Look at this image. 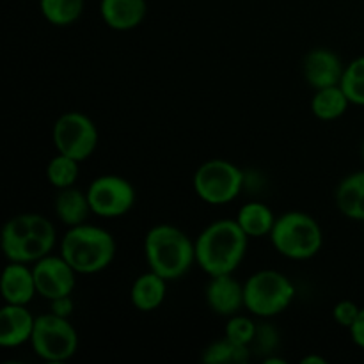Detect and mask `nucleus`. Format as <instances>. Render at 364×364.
Here are the masks:
<instances>
[{"mask_svg": "<svg viewBox=\"0 0 364 364\" xmlns=\"http://www.w3.org/2000/svg\"><path fill=\"white\" fill-rule=\"evenodd\" d=\"M148 269L167 281H178L196 265V240L174 224H156L144 237Z\"/></svg>", "mask_w": 364, "mask_h": 364, "instance_id": "nucleus-2", "label": "nucleus"}, {"mask_svg": "<svg viewBox=\"0 0 364 364\" xmlns=\"http://www.w3.org/2000/svg\"><path fill=\"white\" fill-rule=\"evenodd\" d=\"M340 85L352 105L364 107V55L355 57L354 60L345 64Z\"/></svg>", "mask_w": 364, "mask_h": 364, "instance_id": "nucleus-25", "label": "nucleus"}, {"mask_svg": "<svg viewBox=\"0 0 364 364\" xmlns=\"http://www.w3.org/2000/svg\"><path fill=\"white\" fill-rule=\"evenodd\" d=\"M78 164H80L78 160L63 155V153H57L55 156L50 159L48 166H46V180L57 191L73 187L78 180V173H80Z\"/></svg>", "mask_w": 364, "mask_h": 364, "instance_id": "nucleus-24", "label": "nucleus"}, {"mask_svg": "<svg viewBox=\"0 0 364 364\" xmlns=\"http://www.w3.org/2000/svg\"><path fill=\"white\" fill-rule=\"evenodd\" d=\"M302 364H327V359L320 358V355H306L302 359Z\"/></svg>", "mask_w": 364, "mask_h": 364, "instance_id": "nucleus-31", "label": "nucleus"}, {"mask_svg": "<svg viewBox=\"0 0 364 364\" xmlns=\"http://www.w3.org/2000/svg\"><path fill=\"white\" fill-rule=\"evenodd\" d=\"M192 187L206 205H230L245 188V173L230 160H206L196 169Z\"/></svg>", "mask_w": 364, "mask_h": 364, "instance_id": "nucleus-7", "label": "nucleus"}, {"mask_svg": "<svg viewBox=\"0 0 364 364\" xmlns=\"http://www.w3.org/2000/svg\"><path fill=\"white\" fill-rule=\"evenodd\" d=\"M235 219L249 238H263L269 237L277 217L265 203L249 201L242 205Z\"/></svg>", "mask_w": 364, "mask_h": 364, "instance_id": "nucleus-20", "label": "nucleus"}, {"mask_svg": "<svg viewBox=\"0 0 364 364\" xmlns=\"http://www.w3.org/2000/svg\"><path fill=\"white\" fill-rule=\"evenodd\" d=\"M345 64L334 50L331 48H313L302 59V73L309 87L323 89L331 85H340L343 77Z\"/></svg>", "mask_w": 364, "mask_h": 364, "instance_id": "nucleus-12", "label": "nucleus"}, {"mask_svg": "<svg viewBox=\"0 0 364 364\" xmlns=\"http://www.w3.org/2000/svg\"><path fill=\"white\" fill-rule=\"evenodd\" d=\"M251 358H252L251 348L240 347V345L228 340L226 336H224L223 340H217L213 341V343H210L201 354V361L208 364H226V363L244 364L251 361Z\"/></svg>", "mask_w": 364, "mask_h": 364, "instance_id": "nucleus-23", "label": "nucleus"}, {"mask_svg": "<svg viewBox=\"0 0 364 364\" xmlns=\"http://www.w3.org/2000/svg\"><path fill=\"white\" fill-rule=\"evenodd\" d=\"M116 238L105 228L95 224H78L68 228L60 238L59 255L77 274L92 276L109 269L116 258Z\"/></svg>", "mask_w": 364, "mask_h": 364, "instance_id": "nucleus-3", "label": "nucleus"}, {"mask_svg": "<svg viewBox=\"0 0 364 364\" xmlns=\"http://www.w3.org/2000/svg\"><path fill=\"white\" fill-rule=\"evenodd\" d=\"M53 210L60 223L66 228L78 226V224L87 223L91 215V205H89L87 192L80 191L78 187H68L57 191Z\"/></svg>", "mask_w": 364, "mask_h": 364, "instance_id": "nucleus-19", "label": "nucleus"}, {"mask_svg": "<svg viewBox=\"0 0 364 364\" xmlns=\"http://www.w3.org/2000/svg\"><path fill=\"white\" fill-rule=\"evenodd\" d=\"M359 311H361V306L355 304L354 301H348V299H345V301H340L334 304L333 318L340 327L350 329L352 323H354L355 318H358Z\"/></svg>", "mask_w": 364, "mask_h": 364, "instance_id": "nucleus-28", "label": "nucleus"}, {"mask_svg": "<svg viewBox=\"0 0 364 364\" xmlns=\"http://www.w3.org/2000/svg\"><path fill=\"white\" fill-rule=\"evenodd\" d=\"M50 311L57 316H63V318H70L75 311L73 297L71 295H64V297L50 301Z\"/></svg>", "mask_w": 364, "mask_h": 364, "instance_id": "nucleus-29", "label": "nucleus"}, {"mask_svg": "<svg viewBox=\"0 0 364 364\" xmlns=\"http://www.w3.org/2000/svg\"><path fill=\"white\" fill-rule=\"evenodd\" d=\"M361 156H363V162H364V141H363V146H361Z\"/></svg>", "mask_w": 364, "mask_h": 364, "instance_id": "nucleus-32", "label": "nucleus"}, {"mask_svg": "<svg viewBox=\"0 0 364 364\" xmlns=\"http://www.w3.org/2000/svg\"><path fill=\"white\" fill-rule=\"evenodd\" d=\"M148 14L146 0H102L100 16L103 23L117 32L134 31Z\"/></svg>", "mask_w": 364, "mask_h": 364, "instance_id": "nucleus-15", "label": "nucleus"}, {"mask_svg": "<svg viewBox=\"0 0 364 364\" xmlns=\"http://www.w3.org/2000/svg\"><path fill=\"white\" fill-rule=\"evenodd\" d=\"M32 272H34L36 288L38 295H41L46 301L71 295L77 284V272L71 269L70 263L60 255H46L45 258L32 263Z\"/></svg>", "mask_w": 364, "mask_h": 364, "instance_id": "nucleus-11", "label": "nucleus"}, {"mask_svg": "<svg viewBox=\"0 0 364 364\" xmlns=\"http://www.w3.org/2000/svg\"><path fill=\"white\" fill-rule=\"evenodd\" d=\"M334 203L341 215L364 223V169L348 174L338 183Z\"/></svg>", "mask_w": 364, "mask_h": 364, "instance_id": "nucleus-18", "label": "nucleus"}, {"mask_svg": "<svg viewBox=\"0 0 364 364\" xmlns=\"http://www.w3.org/2000/svg\"><path fill=\"white\" fill-rule=\"evenodd\" d=\"M78 333L70 318L53 315L52 311L36 316L31 347L39 359L46 363H66L77 354Z\"/></svg>", "mask_w": 364, "mask_h": 364, "instance_id": "nucleus-8", "label": "nucleus"}, {"mask_svg": "<svg viewBox=\"0 0 364 364\" xmlns=\"http://www.w3.org/2000/svg\"><path fill=\"white\" fill-rule=\"evenodd\" d=\"M205 299L208 308L215 315L230 318L245 309L244 283L235 279L233 274L210 277L205 290Z\"/></svg>", "mask_w": 364, "mask_h": 364, "instance_id": "nucleus-13", "label": "nucleus"}, {"mask_svg": "<svg viewBox=\"0 0 364 364\" xmlns=\"http://www.w3.org/2000/svg\"><path fill=\"white\" fill-rule=\"evenodd\" d=\"M38 295L34 272L27 263L9 262L2 272V297L6 304L28 306Z\"/></svg>", "mask_w": 364, "mask_h": 364, "instance_id": "nucleus-16", "label": "nucleus"}, {"mask_svg": "<svg viewBox=\"0 0 364 364\" xmlns=\"http://www.w3.org/2000/svg\"><path fill=\"white\" fill-rule=\"evenodd\" d=\"M256 329H258L256 320H252L247 315H242V313H237V315L228 318L226 327H224V336L233 341V343L240 345V347L251 348L252 340L256 336Z\"/></svg>", "mask_w": 364, "mask_h": 364, "instance_id": "nucleus-26", "label": "nucleus"}, {"mask_svg": "<svg viewBox=\"0 0 364 364\" xmlns=\"http://www.w3.org/2000/svg\"><path fill=\"white\" fill-rule=\"evenodd\" d=\"M52 141L57 153L84 162L98 148L100 134L95 121L87 114L70 110L57 117L53 123Z\"/></svg>", "mask_w": 364, "mask_h": 364, "instance_id": "nucleus-9", "label": "nucleus"}, {"mask_svg": "<svg viewBox=\"0 0 364 364\" xmlns=\"http://www.w3.org/2000/svg\"><path fill=\"white\" fill-rule=\"evenodd\" d=\"M269 238L277 255L294 262L315 258L323 245V231L318 220L299 210L277 217Z\"/></svg>", "mask_w": 364, "mask_h": 364, "instance_id": "nucleus-5", "label": "nucleus"}, {"mask_svg": "<svg viewBox=\"0 0 364 364\" xmlns=\"http://www.w3.org/2000/svg\"><path fill=\"white\" fill-rule=\"evenodd\" d=\"M249 237L237 219H217L196 238V265L210 277L233 274L244 262Z\"/></svg>", "mask_w": 364, "mask_h": 364, "instance_id": "nucleus-1", "label": "nucleus"}, {"mask_svg": "<svg viewBox=\"0 0 364 364\" xmlns=\"http://www.w3.org/2000/svg\"><path fill=\"white\" fill-rule=\"evenodd\" d=\"M350 100L347 98L341 85H331V87L316 89L311 98V112L320 121H336L350 107Z\"/></svg>", "mask_w": 364, "mask_h": 364, "instance_id": "nucleus-21", "label": "nucleus"}, {"mask_svg": "<svg viewBox=\"0 0 364 364\" xmlns=\"http://www.w3.org/2000/svg\"><path fill=\"white\" fill-rule=\"evenodd\" d=\"M348 333H350V338L355 347H359L364 352V306L361 308V311H359L355 322L348 329Z\"/></svg>", "mask_w": 364, "mask_h": 364, "instance_id": "nucleus-30", "label": "nucleus"}, {"mask_svg": "<svg viewBox=\"0 0 364 364\" xmlns=\"http://www.w3.org/2000/svg\"><path fill=\"white\" fill-rule=\"evenodd\" d=\"M36 316L27 306L4 304L0 309V347L16 348L31 343Z\"/></svg>", "mask_w": 364, "mask_h": 364, "instance_id": "nucleus-14", "label": "nucleus"}, {"mask_svg": "<svg viewBox=\"0 0 364 364\" xmlns=\"http://www.w3.org/2000/svg\"><path fill=\"white\" fill-rule=\"evenodd\" d=\"M85 192L92 215L102 219H117L127 215L135 205L134 185L117 174H102L95 178Z\"/></svg>", "mask_w": 364, "mask_h": 364, "instance_id": "nucleus-10", "label": "nucleus"}, {"mask_svg": "<svg viewBox=\"0 0 364 364\" xmlns=\"http://www.w3.org/2000/svg\"><path fill=\"white\" fill-rule=\"evenodd\" d=\"M55 226L39 213H20L4 224L2 251L7 262L32 265L53 251Z\"/></svg>", "mask_w": 364, "mask_h": 364, "instance_id": "nucleus-4", "label": "nucleus"}, {"mask_svg": "<svg viewBox=\"0 0 364 364\" xmlns=\"http://www.w3.org/2000/svg\"><path fill=\"white\" fill-rule=\"evenodd\" d=\"M167 283L169 281L164 279L162 276H159L153 270H148V272L137 276L130 288L132 306L141 313L156 311L166 301Z\"/></svg>", "mask_w": 364, "mask_h": 364, "instance_id": "nucleus-17", "label": "nucleus"}, {"mask_svg": "<svg viewBox=\"0 0 364 364\" xmlns=\"http://www.w3.org/2000/svg\"><path fill=\"white\" fill-rule=\"evenodd\" d=\"M85 0H39L43 18L53 27H70L82 16Z\"/></svg>", "mask_w": 364, "mask_h": 364, "instance_id": "nucleus-22", "label": "nucleus"}, {"mask_svg": "<svg viewBox=\"0 0 364 364\" xmlns=\"http://www.w3.org/2000/svg\"><path fill=\"white\" fill-rule=\"evenodd\" d=\"M279 347V333H277L276 326L270 322H258V329H256V336L251 343L252 355L265 359L276 352Z\"/></svg>", "mask_w": 364, "mask_h": 364, "instance_id": "nucleus-27", "label": "nucleus"}, {"mask_svg": "<svg viewBox=\"0 0 364 364\" xmlns=\"http://www.w3.org/2000/svg\"><path fill=\"white\" fill-rule=\"evenodd\" d=\"M294 299V283L279 270H258L244 281L245 311L259 320H269L284 313Z\"/></svg>", "mask_w": 364, "mask_h": 364, "instance_id": "nucleus-6", "label": "nucleus"}]
</instances>
